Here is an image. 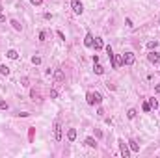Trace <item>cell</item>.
Here are the masks:
<instances>
[{
  "label": "cell",
  "instance_id": "6da1fadb",
  "mask_svg": "<svg viewBox=\"0 0 160 158\" xmlns=\"http://www.w3.org/2000/svg\"><path fill=\"white\" fill-rule=\"evenodd\" d=\"M86 100H88V104H101L102 103V95L101 93H97V91H89V93H86Z\"/></svg>",
  "mask_w": 160,
  "mask_h": 158
},
{
  "label": "cell",
  "instance_id": "7a4b0ae2",
  "mask_svg": "<svg viewBox=\"0 0 160 158\" xmlns=\"http://www.w3.org/2000/svg\"><path fill=\"white\" fill-rule=\"evenodd\" d=\"M106 54H108V58H110V63H112V69H117L119 65H121V58H117V56L112 52V47H106Z\"/></svg>",
  "mask_w": 160,
  "mask_h": 158
},
{
  "label": "cell",
  "instance_id": "3957f363",
  "mask_svg": "<svg viewBox=\"0 0 160 158\" xmlns=\"http://www.w3.org/2000/svg\"><path fill=\"white\" fill-rule=\"evenodd\" d=\"M134 62H136V56H134V52H125L121 56V65H134Z\"/></svg>",
  "mask_w": 160,
  "mask_h": 158
},
{
  "label": "cell",
  "instance_id": "277c9868",
  "mask_svg": "<svg viewBox=\"0 0 160 158\" xmlns=\"http://www.w3.org/2000/svg\"><path fill=\"white\" fill-rule=\"evenodd\" d=\"M119 152H121L123 158H128V156H131V147H128V143H125L123 140H119Z\"/></svg>",
  "mask_w": 160,
  "mask_h": 158
},
{
  "label": "cell",
  "instance_id": "5b68a950",
  "mask_svg": "<svg viewBox=\"0 0 160 158\" xmlns=\"http://www.w3.org/2000/svg\"><path fill=\"white\" fill-rule=\"evenodd\" d=\"M71 8H73L74 15H82L84 13V6H82V2H80V0H71Z\"/></svg>",
  "mask_w": 160,
  "mask_h": 158
},
{
  "label": "cell",
  "instance_id": "8992f818",
  "mask_svg": "<svg viewBox=\"0 0 160 158\" xmlns=\"http://www.w3.org/2000/svg\"><path fill=\"white\" fill-rule=\"evenodd\" d=\"M54 140L62 141V123L60 121H54Z\"/></svg>",
  "mask_w": 160,
  "mask_h": 158
},
{
  "label": "cell",
  "instance_id": "52a82bcc",
  "mask_svg": "<svg viewBox=\"0 0 160 158\" xmlns=\"http://www.w3.org/2000/svg\"><path fill=\"white\" fill-rule=\"evenodd\" d=\"M147 60H149L151 63H158V65H160V54H158V52H149V54H147Z\"/></svg>",
  "mask_w": 160,
  "mask_h": 158
},
{
  "label": "cell",
  "instance_id": "ba28073f",
  "mask_svg": "<svg viewBox=\"0 0 160 158\" xmlns=\"http://www.w3.org/2000/svg\"><path fill=\"white\" fill-rule=\"evenodd\" d=\"M54 78H56V82H63V80H65L63 71H62V69H56V71H54Z\"/></svg>",
  "mask_w": 160,
  "mask_h": 158
},
{
  "label": "cell",
  "instance_id": "9c48e42d",
  "mask_svg": "<svg viewBox=\"0 0 160 158\" xmlns=\"http://www.w3.org/2000/svg\"><path fill=\"white\" fill-rule=\"evenodd\" d=\"M93 47H95V50H101V48L104 47L102 39H101V37H95V39H93Z\"/></svg>",
  "mask_w": 160,
  "mask_h": 158
},
{
  "label": "cell",
  "instance_id": "30bf717a",
  "mask_svg": "<svg viewBox=\"0 0 160 158\" xmlns=\"http://www.w3.org/2000/svg\"><path fill=\"white\" fill-rule=\"evenodd\" d=\"M6 56H8L9 60H17V58H19V52H17L15 48H9L8 52H6Z\"/></svg>",
  "mask_w": 160,
  "mask_h": 158
},
{
  "label": "cell",
  "instance_id": "8fae6325",
  "mask_svg": "<svg viewBox=\"0 0 160 158\" xmlns=\"http://www.w3.org/2000/svg\"><path fill=\"white\" fill-rule=\"evenodd\" d=\"M67 140H69V141H74V140H76V130H74V129H69V130H67Z\"/></svg>",
  "mask_w": 160,
  "mask_h": 158
},
{
  "label": "cell",
  "instance_id": "7c38bea8",
  "mask_svg": "<svg viewBox=\"0 0 160 158\" xmlns=\"http://www.w3.org/2000/svg\"><path fill=\"white\" fill-rule=\"evenodd\" d=\"M84 45H86V47H93V35H91V34H86V39H84Z\"/></svg>",
  "mask_w": 160,
  "mask_h": 158
},
{
  "label": "cell",
  "instance_id": "4fadbf2b",
  "mask_svg": "<svg viewBox=\"0 0 160 158\" xmlns=\"http://www.w3.org/2000/svg\"><path fill=\"white\" fill-rule=\"evenodd\" d=\"M128 147H131V149H132L134 152H138V151H140V143H136L134 140H131V141H128Z\"/></svg>",
  "mask_w": 160,
  "mask_h": 158
},
{
  "label": "cell",
  "instance_id": "5bb4252c",
  "mask_svg": "<svg viewBox=\"0 0 160 158\" xmlns=\"http://www.w3.org/2000/svg\"><path fill=\"white\" fill-rule=\"evenodd\" d=\"M84 143H86L88 147H93V149H95V147H97V141H95L93 138H86V141H84Z\"/></svg>",
  "mask_w": 160,
  "mask_h": 158
},
{
  "label": "cell",
  "instance_id": "9a60e30c",
  "mask_svg": "<svg viewBox=\"0 0 160 158\" xmlns=\"http://www.w3.org/2000/svg\"><path fill=\"white\" fill-rule=\"evenodd\" d=\"M0 74H4V76L9 74V67H8V65H0Z\"/></svg>",
  "mask_w": 160,
  "mask_h": 158
},
{
  "label": "cell",
  "instance_id": "2e32d148",
  "mask_svg": "<svg viewBox=\"0 0 160 158\" xmlns=\"http://www.w3.org/2000/svg\"><path fill=\"white\" fill-rule=\"evenodd\" d=\"M95 74H102L104 73V69H102V65H99V63H95Z\"/></svg>",
  "mask_w": 160,
  "mask_h": 158
},
{
  "label": "cell",
  "instance_id": "e0dca14e",
  "mask_svg": "<svg viewBox=\"0 0 160 158\" xmlns=\"http://www.w3.org/2000/svg\"><path fill=\"white\" fill-rule=\"evenodd\" d=\"M11 26H13L15 30H17V32H21V30H22V26L19 24V21H11Z\"/></svg>",
  "mask_w": 160,
  "mask_h": 158
},
{
  "label": "cell",
  "instance_id": "ac0fdd59",
  "mask_svg": "<svg viewBox=\"0 0 160 158\" xmlns=\"http://www.w3.org/2000/svg\"><path fill=\"white\" fill-rule=\"evenodd\" d=\"M149 104H151V108H154V110L158 108V100L156 99H149Z\"/></svg>",
  "mask_w": 160,
  "mask_h": 158
},
{
  "label": "cell",
  "instance_id": "d6986e66",
  "mask_svg": "<svg viewBox=\"0 0 160 158\" xmlns=\"http://www.w3.org/2000/svg\"><path fill=\"white\" fill-rule=\"evenodd\" d=\"M127 115H128V119H134V117H136V110H134V108H131V110L127 112Z\"/></svg>",
  "mask_w": 160,
  "mask_h": 158
},
{
  "label": "cell",
  "instance_id": "ffe728a7",
  "mask_svg": "<svg viewBox=\"0 0 160 158\" xmlns=\"http://www.w3.org/2000/svg\"><path fill=\"white\" fill-rule=\"evenodd\" d=\"M32 63H34V65H39V63H41V58H39V56H34V58H32Z\"/></svg>",
  "mask_w": 160,
  "mask_h": 158
},
{
  "label": "cell",
  "instance_id": "44dd1931",
  "mask_svg": "<svg viewBox=\"0 0 160 158\" xmlns=\"http://www.w3.org/2000/svg\"><path fill=\"white\" fill-rule=\"evenodd\" d=\"M142 110H143V112H151V104H149V103H143Z\"/></svg>",
  "mask_w": 160,
  "mask_h": 158
},
{
  "label": "cell",
  "instance_id": "7402d4cb",
  "mask_svg": "<svg viewBox=\"0 0 160 158\" xmlns=\"http://www.w3.org/2000/svg\"><path fill=\"white\" fill-rule=\"evenodd\" d=\"M45 37H47V32H39V41H45Z\"/></svg>",
  "mask_w": 160,
  "mask_h": 158
},
{
  "label": "cell",
  "instance_id": "603a6c76",
  "mask_svg": "<svg viewBox=\"0 0 160 158\" xmlns=\"http://www.w3.org/2000/svg\"><path fill=\"white\" fill-rule=\"evenodd\" d=\"M156 45H158L156 41H149V43H147V48H154V47H156Z\"/></svg>",
  "mask_w": 160,
  "mask_h": 158
},
{
  "label": "cell",
  "instance_id": "cb8c5ba5",
  "mask_svg": "<svg viewBox=\"0 0 160 158\" xmlns=\"http://www.w3.org/2000/svg\"><path fill=\"white\" fill-rule=\"evenodd\" d=\"M0 110H8V103H4V100H0Z\"/></svg>",
  "mask_w": 160,
  "mask_h": 158
},
{
  "label": "cell",
  "instance_id": "d4e9b609",
  "mask_svg": "<svg viewBox=\"0 0 160 158\" xmlns=\"http://www.w3.org/2000/svg\"><path fill=\"white\" fill-rule=\"evenodd\" d=\"M51 97H52V99H56V97H58V89H51Z\"/></svg>",
  "mask_w": 160,
  "mask_h": 158
},
{
  "label": "cell",
  "instance_id": "484cf974",
  "mask_svg": "<svg viewBox=\"0 0 160 158\" xmlns=\"http://www.w3.org/2000/svg\"><path fill=\"white\" fill-rule=\"evenodd\" d=\"M30 2H32V4H34V6H39V4H41V2H43V0H30Z\"/></svg>",
  "mask_w": 160,
  "mask_h": 158
},
{
  "label": "cell",
  "instance_id": "4316f807",
  "mask_svg": "<svg viewBox=\"0 0 160 158\" xmlns=\"http://www.w3.org/2000/svg\"><path fill=\"white\" fill-rule=\"evenodd\" d=\"M0 22H6V15H2V13H0Z\"/></svg>",
  "mask_w": 160,
  "mask_h": 158
},
{
  "label": "cell",
  "instance_id": "83f0119b",
  "mask_svg": "<svg viewBox=\"0 0 160 158\" xmlns=\"http://www.w3.org/2000/svg\"><path fill=\"white\" fill-rule=\"evenodd\" d=\"M154 91H156V93H158V95H160V84H158V86H156V88H154Z\"/></svg>",
  "mask_w": 160,
  "mask_h": 158
},
{
  "label": "cell",
  "instance_id": "f1b7e54d",
  "mask_svg": "<svg viewBox=\"0 0 160 158\" xmlns=\"http://www.w3.org/2000/svg\"><path fill=\"white\" fill-rule=\"evenodd\" d=\"M0 13H2V6H0Z\"/></svg>",
  "mask_w": 160,
  "mask_h": 158
}]
</instances>
